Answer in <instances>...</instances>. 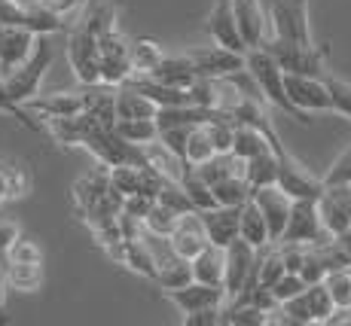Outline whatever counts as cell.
I'll list each match as a JSON object with an SVG mask.
<instances>
[{
    "mask_svg": "<svg viewBox=\"0 0 351 326\" xmlns=\"http://www.w3.org/2000/svg\"><path fill=\"white\" fill-rule=\"evenodd\" d=\"M113 131H117L123 140H128V144H134V147H147L159 138L156 119H117L113 122Z\"/></svg>",
    "mask_w": 351,
    "mask_h": 326,
    "instance_id": "33",
    "label": "cell"
},
{
    "mask_svg": "<svg viewBox=\"0 0 351 326\" xmlns=\"http://www.w3.org/2000/svg\"><path fill=\"white\" fill-rule=\"evenodd\" d=\"M327 232L321 226V216H318V199H293L290 201V214L285 223V232H281L278 241H293V244H321L327 241Z\"/></svg>",
    "mask_w": 351,
    "mask_h": 326,
    "instance_id": "8",
    "label": "cell"
},
{
    "mask_svg": "<svg viewBox=\"0 0 351 326\" xmlns=\"http://www.w3.org/2000/svg\"><path fill=\"white\" fill-rule=\"evenodd\" d=\"M144 77H153L156 83H165V86H174V89H190L195 83V71L190 64V58L186 55H171V58H162L156 67H153L150 73H144Z\"/></svg>",
    "mask_w": 351,
    "mask_h": 326,
    "instance_id": "22",
    "label": "cell"
},
{
    "mask_svg": "<svg viewBox=\"0 0 351 326\" xmlns=\"http://www.w3.org/2000/svg\"><path fill=\"white\" fill-rule=\"evenodd\" d=\"M0 323H6V275H3V260H0Z\"/></svg>",
    "mask_w": 351,
    "mask_h": 326,
    "instance_id": "55",
    "label": "cell"
},
{
    "mask_svg": "<svg viewBox=\"0 0 351 326\" xmlns=\"http://www.w3.org/2000/svg\"><path fill=\"white\" fill-rule=\"evenodd\" d=\"M285 89L290 104L300 113H327L333 110L330 104V92L324 86V77H296V73H285Z\"/></svg>",
    "mask_w": 351,
    "mask_h": 326,
    "instance_id": "10",
    "label": "cell"
},
{
    "mask_svg": "<svg viewBox=\"0 0 351 326\" xmlns=\"http://www.w3.org/2000/svg\"><path fill=\"white\" fill-rule=\"evenodd\" d=\"M223 256H226L223 293L226 299H232L256 284V256H260V250L251 247L247 241H241V238H232L223 247Z\"/></svg>",
    "mask_w": 351,
    "mask_h": 326,
    "instance_id": "5",
    "label": "cell"
},
{
    "mask_svg": "<svg viewBox=\"0 0 351 326\" xmlns=\"http://www.w3.org/2000/svg\"><path fill=\"white\" fill-rule=\"evenodd\" d=\"M0 25L28 28V0H0Z\"/></svg>",
    "mask_w": 351,
    "mask_h": 326,
    "instance_id": "45",
    "label": "cell"
},
{
    "mask_svg": "<svg viewBox=\"0 0 351 326\" xmlns=\"http://www.w3.org/2000/svg\"><path fill=\"white\" fill-rule=\"evenodd\" d=\"M241 177L251 183V189L275 186V180H278V155H275L272 144L263 149V153L245 159V171H241Z\"/></svg>",
    "mask_w": 351,
    "mask_h": 326,
    "instance_id": "24",
    "label": "cell"
},
{
    "mask_svg": "<svg viewBox=\"0 0 351 326\" xmlns=\"http://www.w3.org/2000/svg\"><path fill=\"white\" fill-rule=\"evenodd\" d=\"M269 290H272V296L278 299V305H281V302H285V299L300 296L302 290H306V281H302V277L296 275V271H285V275H281L278 281H275Z\"/></svg>",
    "mask_w": 351,
    "mask_h": 326,
    "instance_id": "48",
    "label": "cell"
},
{
    "mask_svg": "<svg viewBox=\"0 0 351 326\" xmlns=\"http://www.w3.org/2000/svg\"><path fill=\"white\" fill-rule=\"evenodd\" d=\"M324 86H327V92H330L333 113H339V116L351 119V86L342 83V79H336V77H330V73H324Z\"/></svg>",
    "mask_w": 351,
    "mask_h": 326,
    "instance_id": "43",
    "label": "cell"
},
{
    "mask_svg": "<svg viewBox=\"0 0 351 326\" xmlns=\"http://www.w3.org/2000/svg\"><path fill=\"white\" fill-rule=\"evenodd\" d=\"M324 287L330 290V299H333L336 308L351 311V271L348 268H336L324 275Z\"/></svg>",
    "mask_w": 351,
    "mask_h": 326,
    "instance_id": "41",
    "label": "cell"
},
{
    "mask_svg": "<svg viewBox=\"0 0 351 326\" xmlns=\"http://www.w3.org/2000/svg\"><path fill=\"white\" fill-rule=\"evenodd\" d=\"M186 58H190L195 77H205V79H223L229 73L245 67V55L229 52L223 46H202V49L186 52Z\"/></svg>",
    "mask_w": 351,
    "mask_h": 326,
    "instance_id": "11",
    "label": "cell"
},
{
    "mask_svg": "<svg viewBox=\"0 0 351 326\" xmlns=\"http://www.w3.org/2000/svg\"><path fill=\"white\" fill-rule=\"evenodd\" d=\"M324 186H346V183H351V144L339 153V159L330 165V171L321 177Z\"/></svg>",
    "mask_w": 351,
    "mask_h": 326,
    "instance_id": "46",
    "label": "cell"
},
{
    "mask_svg": "<svg viewBox=\"0 0 351 326\" xmlns=\"http://www.w3.org/2000/svg\"><path fill=\"white\" fill-rule=\"evenodd\" d=\"M263 49L269 52L285 73L296 77H324L327 73V49L315 43H287V40H263Z\"/></svg>",
    "mask_w": 351,
    "mask_h": 326,
    "instance_id": "3",
    "label": "cell"
},
{
    "mask_svg": "<svg viewBox=\"0 0 351 326\" xmlns=\"http://www.w3.org/2000/svg\"><path fill=\"white\" fill-rule=\"evenodd\" d=\"M165 299L180 311V314H193V311L202 308H220L226 302L223 287H214V284H202V281H190L184 287L174 290H162Z\"/></svg>",
    "mask_w": 351,
    "mask_h": 326,
    "instance_id": "12",
    "label": "cell"
},
{
    "mask_svg": "<svg viewBox=\"0 0 351 326\" xmlns=\"http://www.w3.org/2000/svg\"><path fill=\"white\" fill-rule=\"evenodd\" d=\"M239 238H241V241H247V244H251V247H256V250L269 247L266 220H263L260 208H256L251 199H247L245 205H241V210H239Z\"/></svg>",
    "mask_w": 351,
    "mask_h": 326,
    "instance_id": "26",
    "label": "cell"
},
{
    "mask_svg": "<svg viewBox=\"0 0 351 326\" xmlns=\"http://www.w3.org/2000/svg\"><path fill=\"white\" fill-rule=\"evenodd\" d=\"M333 238H336V241H339V247L346 250V253H348V260H351V226H348V229H342V232H339V235H333Z\"/></svg>",
    "mask_w": 351,
    "mask_h": 326,
    "instance_id": "56",
    "label": "cell"
},
{
    "mask_svg": "<svg viewBox=\"0 0 351 326\" xmlns=\"http://www.w3.org/2000/svg\"><path fill=\"white\" fill-rule=\"evenodd\" d=\"M251 201L260 208L263 220H266V229H269V244H275L285 232V223H287V214H290V195L281 192L278 186H260V189H251Z\"/></svg>",
    "mask_w": 351,
    "mask_h": 326,
    "instance_id": "13",
    "label": "cell"
},
{
    "mask_svg": "<svg viewBox=\"0 0 351 326\" xmlns=\"http://www.w3.org/2000/svg\"><path fill=\"white\" fill-rule=\"evenodd\" d=\"M141 174H144V165H113L107 168V183L125 199L141 189Z\"/></svg>",
    "mask_w": 351,
    "mask_h": 326,
    "instance_id": "38",
    "label": "cell"
},
{
    "mask_svg": "<svg viewBox=\"0 0 351 326\" xmlns=\"http://www.w3.org/2000/svg\"><path fill=\"white\" fill-rule=\"evenodd\" d=\"M178 210H171V208H165V205H159V201H153V208L147 210V216L141 223H144V229H147V235H159V238H168L174 232V226H178Z\"/></svg>",
    "mask_w": 351,
    "mask_h": 326,
    "instance_id": "39",
    "label": "cell"
},
{
    "mask_svg": "<svg viewBox=\"0 0 351 326\" xmlns=\"http://www.w3.org/2000/svg\"><path fill=\"white\" fill-rule=\"evenodd\" d=\"M19 235L22 232H19L16 223H6V220L0 223V260H6V250L12 247V241H16Z\"/></svg>",
    "mask_w": 351,
    "mask_h": 326,
    "instance_id": "53",
    "label": "cell"
},
{
    "mask_svg": "<svg viewBox=\"0 0 351 326\" xmlns=\"http://www.w3.org/2000/svg\"><path fill=\"white\" fill-rule=\"evenodd\" d=\"M107 189H110L107 171H92V174H86V177H80L77 183H73V205H77V214L83 216L86 210L107 192Z\"/></svg>",
    "mask_w": 351,
    "mask_h": 326,
    "instance_id": "28",
    "label": "cell"
},
{
    "mask_svg": "<svg viewBox=\"0 0 351 326\" xmlns=\"http://www.w3.org/2000/svg\"><path fill=\"white\" fill-rule=\"evenodd\" d=\"M269 253L266 256H256V284L263 287H272L281 275H285V262H281V253H278V244H269Z\"/></svg>",
    "mask_w": 351,
    "mask_h": 326,
    "instance_id": "42",
    "label": "cell"
},
{
    "mask_svg": "<svg viewBox=\"0 0 351 326\" xmlns=\"http://www.w3.org/2000/svg\"><path fill=\"white\" fill-rule=\"evenodd\" d=\"M168 244H171V250L178 256H184V260H193L199 250L208 247V235L199 220V210H186V214L178 216V226L168 235Z\"/></svg>",
    "mask_w": 351,
    "mask_h": 326,
    "instance_id": "15",
    "label": "cell"
},
{
    "mask_svg": "<svg viewBox=\"0 0 351 326\" xmlns=\"http://www.w3.org/2000/svg\"><path fill=\"white\" fill-rule=\"evenodd\" d=\"M239 210L241 208H223V205L199 210V220H202V226H205L208 244L226 247L232 238H239Z\"/></svg>",
    "mask_w": 351,
    "mask_h": 326,
    "instance_id": "18",
    "label": "cell"
},
{
    "mask_svg": "<svg viewBox=\"0 0 351 326\" xmlns=\"http://www.w3.org/2000/svg\"><path fill=\"white\" fill-rule=\"evenodd\" d=\"M52 58H56V52H52V46L46 43L43 37H37V46H34V52L28 58L22 61L19 67H12L10 73H3V89L10 95L16 104H25L28 98L40 92V83H43L46 71L52 67Z\"/></svg>",
    "mask_w": 351,
    "mask_h": 326,
    "instance_id": "2",
    "label": "cell"
},
{
    "mask_svg": "<svg viewBox=\"0 0 351 326\" xmlns=\"http://www.w3.org/2000/svg\"><path fill=\"white\" fill-rule=\"evenodd\" d=\"M193 128V125H190ZM190 128L186 125H168V128H159V144L168 147L174 155H180L184 159V147H186V134H190ZM186 162V159H184Z\"/></svg>",
    "mask_w": 351,
    "mask_h": 326,
    "instance_id": "49",
    "label": "cell"
},
{
    "mask_svg": "<svg viewBox=\"0 0 351 326\" xmlns=\"http://www.w3.org/2000/svg\"><path fill=\"white\" fill-rule=\"evenodd\" d=\"M98 73L101 86H123L132 77V61H128V40L117 28L104 31L98 37Z\"/></svg>",
    "mask_w": 351,
    "mask_h": 326,
    "instance_id": "7",
    "label": "cell"
},
{
    "mask_svg": "<svg viewBox=\"0 0 351 326\" xmlns=\"http://www.w3.org/2000/svg\"><path fill=\"white\" fill-rule=\"evenodd\" d=\"M25 110L40 116V125L43 119H58V116H73V113L83 110V92H56V95H34V98L25 101Z\"/></svg>",
    "mask_w": 351,
    "mask_h": 326,
    "instance_id": "16",
    "label": "cell"
},
{
    "mask_svg": "<svg viewBox=\"0 0 351 326\" xmlns=\"http://www.w3.org/2000/svg\"><path fill=\"white\" fill-rule=\"evenodd\" d=\"M232 16H235V25H239V34L247 49L263 46L269 22H266V16H263L260 0H232Z\"/></svg>",
    "mask_w": 351,
    "mask_h": 326,
    "instance_id": "19",
    "label": "cell"
},
{
    "mask_svg": "<svg viewBox=\"0 0 351 326\" xmlns=\"http://www.w3.org/2000/svg\"><path fill=\"white\" fill-rule=\"evenodd\" d=\"M306 302H308L312 323H339V321H348V314H351V311L336 308L333 299H330V290L324 287V281L308 284L306 287Z\"/></svg>",
    "mask_w": 351,
    "mask_h": 326,
    "instance_id": "23",
    "label": "cell"
},
{
    "mask_svg": "<svg viewBox=\"0 0 351 326\" xmlns=\"http://www.w3.org/2000/svg\"><path fill=\"white\" fill-rule=\"evenodd\" d=\"M180 189L186 192V199H190V205L193 210H208V208H214V195H211V186H208L205 180L195 174V168L186 162V168H184V174H180Z\"/></svg>",
    "mask_w": 351,
    "mask_h": 326,
    "instance_id": "35",
    "label": "cell"
},
{
    "mask_svg": "<svg viewBox=\"0 0 351 326\" xmlns=\"http://www.w3.org/2000/svg\"><path fill=\"white\" fill-rule=\"evenodd\" d=\"M211 195H214V205L241 208L251 199V183L241 177V174H229V177L211 183Z\"/></svg>",
    "mask_w": 351,
    "mask_h": 326,
    "instance_id": "29",
    "label": "cell"
},
{
    "mask_svg": "<svg viewBox=\"0 0 351 326\" xmlns=\"http://www.w3.org/2000/svg\"><path fill=\"white\" fill-rule=\"evenodd\" d=\"M153 195H147V192H132V195H125L123 199V214L128 216H134V220H144L147 216V210L153 208Z\"/></svg>",
    "mask_w": 351,
    "mask_h": 326,
    "instance_id": "51",
    "label": "cell"
},
{
    "mask_svg": "<svg viewBox=\"0 0 351 326\" xmlns=\"http://www.w3.org/2000/svg\"><path fill=\"white\" fill-rule=\"evenodd\" d=\"M269 147V138L263 128H254V125H245V122H235V134H232V149L229 153L235 155V159H251V155L263 153V149Z\"/></svg>",
    "mask_w": 351,
    "mask_h": 326,
    "instance_id": "30",
    "label": "cell"
},
{
    "mask_svg": "<svg viewBox=\"0 0 351 326\" xmlns=\"http://www.w3.org/2000/svg\"><path fill=\"white\" fill-rule=\"evenodd\" d=\"M296 275L306 281V287H308V284L324 281V275H327V266H324L321 256L315 253V247H306V260H302V266H300V271H296Z\"/></svg>",
    "mask_w": 351,
    "mask_h": 326,
    "instance_id": "50",
    "label": "cell"
},
{
    "mask_svg": "<svg viewBox=\"0 0 351 326\" xmlns=\"http://www.w3.org/2000/svg\"><path fill=\"white\" fill-rule=\"evenodd\" d=\"M6 260H12V262H43V250L37 247V241L19 235L16 241H12V247L6 250Z\"/></svg>",
    "mask_w": 351,
    "mask_h": 326,
    "instance_id": "47",
    "label": "cell"
},
{
    "mask_svg": "<svg viewBox=\"0 0 351 326\" xmlns=\"http://www.w3.org/2000/svg\"><path fill=\"white\" fill-rule=\"evenodd\" d=\"M113 110H117V119H153L159 107L147 95L123 83L113 89Z\"/></svg>",
    "mask_w": 351,
    "mask_h": 326,
    "instance_id": "20",
    "label": "cell"
},
{
    "mask_svg": "<svg viewBox=\"0 0 351 326\" xmlns=\"http://www.w3.org/2000/svg\"><path fill=\"white\" fill-rule=\"evenodd\" d=\"M43 6H49L52 12H58V16H71V12H77L80 6H86V0H40Z\"/></svg>",
    "mask_w": 351,
    "mask_h": 326,
    "instance_id": "54",
    "label": "cell"
},
{
    "mask_svg": "<svg viewBox=\"0 0 351 326\" xmlns=\"http://www.w3.org/2000/svg\"><path fill=\"white\" fill-rule=\"evenodd\" d=\"M318 216H321V226L324 232H327L330 238L339 235L342 229L351 226V216L342 210V205L333 199V195H327V189H324V195L318 199Z\"/></svg>",
    "mask_w": 351,
    "mask_h": 326,
    "instance_id": "36",
    "label": "cell"
},
{
    "mask_svg": "<svg viewBox=\"0 0 351 326\" xmlns=\"http://www.w3.org/2000/svg\"><path fill=\"white\" fill-rule=\"evenodd\" d=\"M0 180H3L6 199H25L31 192V174L16 162H0Z\"/></svg>",
    "mask_w": 351,
    "mask_h": 326,
    "instance_id": "37",
    "label": "cell"
},
{
    "mask_svg": "<svg viewBox=\"0 0 351 326\" xmlns=\"http://www.w3.org/2000/svg\"><path fill=\"white\" fill-rule=\"evenodd\" d=\"M6 287L19 290V293H34L43 287V262H12L3 260Z\"/></svg>",
    "mask_w": 351,
    "mask_h": 326,
    "instance_id": "25",
    "label": "cell"
},
{
    "mask_svg": "<svg viewBox=\"0 0 351 326\" xmlns=\"http://www.w3.org/2000/svg\"><path fill=\"white\" fill-rule=\"evenodd\" d=\"M156 201H159V205H165V208H171V210H178V214H186V210H193L190 199H186V192L180 189L178 180H162V186H159V192H156Z\"/></svg>",
    "mask_w": 351,
    "mask_h": 326,
    "instance_id": "44",
    "label": "cell"
},
{
    "mask_svg": "<svg viewBox=\"0 0 351 326\" xmlns=\"http://www.w3.org/2000/svg\"><path fill=\"white\" fill-rule=\"evenodd\" d=\"M144 159H147V165L156 168L162 177H168V180H180V174H184V168H186V162L180 159V155H174L168 147H162L159 140L144 147Z\"/></svg>",
    "mask_w": 351,
    "mask_h": 326,
    "instance_id": "31",
    "label": "cell"
},
{
    "mask_svg": "<svg viewBox=\"0 0 351 326\" xmlns=\"http://www.w3.org/2000/svg\"><path fill=\"white\" fill-rule=\"evenodd\" d=\"M220 323L223 326H269V314L251 302H223L220 305Z\"/></svg>",
    "mask_w": 351,
    "mask_h": 326,
    "instance_id": "32",
    "label": "cell"
},
{
    "mask_svg": "<svg viewBox=\"0 0 351 326\" xmlns=\"http://www.w3.org/2000/svg\"><path fill=\"white\" fill-rule=\"evenodd\" d=\"M6 201V192H3V180H0V205Z\"/></svg>",
    "mask_w": 351,
    "mask_h": 326,
    "instance_id": "57",
    "label": "cell"
},
{
    "mask_svg": "<svg viewBox=\"0 0 351 326\" xmlns=\"http://www.w3.org/2000/svg\"><path fill=\"white\" fill-rule=\"evenodd\" d=\"M190 268H193V281L223 287V268H226L223 247H217V244H208L205 250H199V253L190 260Z\"/></svg>",
    "mask_w": 351,
    "mask_h": 326,
    "instance_id": "21",
    "label": "cell"
},
{
    "mask_svg": "<svg viewBox=\"0 0 351 326\" xmlns=\"http://www.w3.org/2000/svg\"><path fill=\"white\" fill-rule=\"evenodd\" d=\"M186 326H217L220 323V308H202L193 314H184Z\"/></svg>",
    "mask_w": 351,
    "mask_h": 326,
    "instance_id": "52",
    "label": "cell"
},
{
    "mask_svg": "<svg viewBox=\"0 0 351 326\" xmlns=\"http://www.w3.org/2000/svg\"><path fill=\"white\" fill-rule=\"evenodd\" d=\"M245 71L254 77L256 89H260V95H263V101H266V104L285 110L287 116L296 119V122H308L306 113H300L293 104H290L287 89H285V71H281L278 61L269 55L263 46H254V49L245 52Z\"/></svg>",
    "mask_w": 351,
    "mask_h": 326,
    "instance_id": "1",
    "label": "cell"
},
{
    "mask_svg": "<svg viewBox=\"0 0 351 326\" xmlns=\"http://www.w3.org/2000/svg\"><path fill=\"white\" fill-rule=\"evenodd\" d=\"M205 31L211 34L214 43L223 46V49L239 52V55L247 52L245 40H241V34H239V25H235V16H232V0H217V3H214Z\"/></svg>",
    "mask_w": 351,
    "mask_h": 326,
    "instance_id": "14",
    "label": "cell"
},
{
    "mask_svg": "<svg viewBox=\"0 0 351 326\" xmlns=\"http://www.w3.org/2000/svg\"><path fill=\"white\" fill-rule=\"evenodd\" d=\"M269 25L272 37L287 43H312L308 31V0H269Z\"/></svg>",
    "mask_w": 351,
    "mask_h": 326,
    "instance_id": "6",
    "label": "cell"
},
{
    "mask_svg": "<svg viewBox=\"0 0 351 326\" xmlns=\"http://www.w3.org/2000/svg\"><path fill=\"white\" fill-rule=\"evenodd\" d=\"M162 58H165V52H162V46L156 43V40H128L132 73H150Z\"/></svg>",
    "mask_w": 351,
    "mask_h": 326,
    "instance_id": "34",
    "label": "cell"
},
{
    "mask_svg": "<svg viewBox=\"0 0 351 326\" xmlns=\"http://www.w3.org/2000/svg\"><path fill=\"white\" fill-rule=\"evenodd\" d=\"M67 61H71L73 77L83 86H101L98 73V37L92 31H86L77 22V28L67 37Z\"/></svg>",
    "mask_w": 351,
    "mask_h": 326,
    "instance_id": "9",
    "label": "cell"
},
{
    "mask_svg": "<svg viewBox=\"0 0 351 326\" xmlns=\"http://www.w3.org/2000/svg\"><path fill=\"white\" fill-rule=\"evenodd\" d=\"M37 46V34L28 28H6L0 25V77L10 73L12 67H19Z\"/></svg>",
    "mask_w": 351,
    "mask_h": 326,
    "instance_id": "17",
    "label": "cell"
},
{
    "mask_svg": "<svg viewBox=\"0 0 351 326\" xmlns=\"http://www.w3.org/2000/svg\"><path fill=\"white\" fill-rule=\"evenodd\" d=\"M83 149H89L92 155L101 162V168H113V165H147L144 159V147H134L128 140L119 138L113 128H92L83 138Z\"/></svg>",
    "mask_w": 351,
    "mask_h": 326,
    "instance_id": "4",
    "label": "cell"
},
{
    "mask_svg": "<svg viewBox=\"0 0 351 326\" xmlns=\"http://www.w3.org/2000/svg\"><path fill=\"white\" fill-rule=\"evenodd\" d=\"M123 266L128 271H134V275L147 277V281H156V260H153V250H150V244L144 241V235L125 241Z\"/></svg>",
    "mask_w": 351,
    "mask_h": 326,
    "instance_id": "27",
    "label": "cell"
},
{
    "mask_svg": "<svg viewBox=\"0 0 351 326\" xmlns=\"http://www.w3.org/2000/svg\"><path fill=\"white\" fill-rule=\"evenodd\" d=\"M214 155V144L208 138V128L205 125H193L190 134H186V147H184V159L190 165H202Z\"/></svg>",
    "mask_w": 351,
    "mask_h": 326,
    "instance_id": "40",
    "label": "cell"
}]
</instances>
